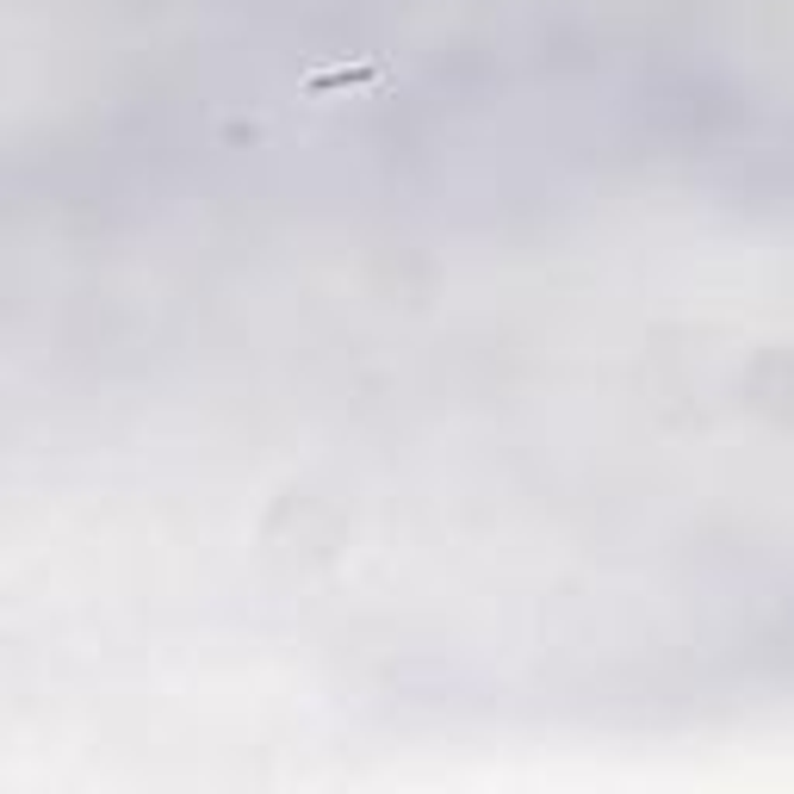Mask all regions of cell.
Instances as JSON below:
<instances>
[{"label": "cell", "mask_w": 794, "mask_h": 794, "mask_svg": "<svg viewBox=\"0 0 794 794\" xmlns=\"http://www.w3.org/2000/svg\"><path fill=\"white\" fill-rule=\"evenodd\" d=\"M373 81H385V63H354V69H323V75H311V94H323V87H373Z\"/></svg>", "instance_id": "cell-1"}]
</instances>
